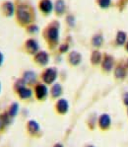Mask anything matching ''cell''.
I'll return each mask as SVG.
<instances>
[{
  "instance_id": "cell-1",
  "label": "cell",
  "mask_w": 128,
  "mask_h": 147,
  "mask_svg": "<svg viewBox=\"0 0 128 147\" xmlns=\"http://www.w3.org/2000/svg\"><path fill=\"white\" fill-rule=\"evenodd\" d=\"M15 5H16L15 18H16L17 24L25 28L30 24H33L34 18H35V11L32 6L24 1L15 2Z\"/></svg>"
},
{
  "instance_id": "cell-2",
  "label": "cell",
  "mask_w": 128,
  "mask_h": 147,
  "mask_svg": "<svg viewBox=\"0 0 128 147\" xmlns=\"http://www.w3.org/2000/svg\"><path fill=\"white\" fill-rule=\"evenodd\" d=\"M59 29L60 25L57 21H52L44 28L42 32V36L46 42L50 47H55L58 44L59 40Z\"/></svg>"
},
{
  "instance_id": "cell-3",
  "label": "cell",
  "mask_w": 128,
  "mask_h": 147,
  "mask_svg": "<svg viewBox=\"0 0 128 147\" xmlns=\"http://www.w3.org/2000/svg\"><path fill=\"white\" fill-rule=\"evenodd\" d=\"M15 11H16L15 2L10 1V0H4L0 4V13L3 17L10 18L12 16H15Z\"/></svg>"
},
{
  "instance_id": "cell-4",
  "label": "cell",
  "mask_w": 128,
  "mask_h": 147,
  "mask_svg": "<svg viewBox=\"0 0 128 147\" xmlns=\"http://www.w3.org/2000/svg\"><path fill=\"white\" fill-rule=\"evenodd\" d=\"M57 69L55 67H48L42 73V80L44 84H52L57 78Z\"/></svg>"
},
{
  "instance_id": "cell-5",
  "label": "cell",
  "mask_w": 128,
  "mask_h": 147,
  "mask_svg": "<svg viewBox=\"0 0 128 147\" xmlns=\"http://www.w3.org/2000/svg\"><path fill=\"white\" fill-rule=\"evenodd\" d=\"M39 49H40L39 42L35 39H33V38L28 39L24 42V49H25V51L29 54L35 55V54L39 51Z\"/></svg>"
},
{
  "instance_id": "cell-6",
  "label": "cell",
  "mask_w": 128,
  "mask_h": 147,
  "mask_svg": "<svg viewBox=\"0 0 128 147\" xmlns=\"http://www.w3.org/2000/svg\"><path fill=\"white\" fill-rule=\"evenodd\" d=\"M35 96L36 98L39 101H44V99L48 97V89L46 87V84H42V83H38L35 86Z\"/></svg>"
},
{
  "instance_id": "cell-7",
  "label": "cell",
  "mask_w": 128,
  "mask_h": 147,
  "mask_svg": "<svg viewBox=\"0 0 128 147\" xmlns=\"http://www.w3.org/2000/svg\"><path fill=\"white\" fill-rule=\"evenodd\" d=\"M34 61L40 66H46L49 62V55L46 51H39L34 55Z\"/></svg>"
},
{
  "instance_id": "cell-8",
  "label": "cell",
  "mask_w": 128,
  "mask_h": 147,
  "mask_svg": "<svg viewBox=\"0 0 128 147\" xmlns=\"http://www.w3.org/2000/svg\"><path fill=\"white\" fill-rule=\"evenodd\" d=\"M38 6L40 13L44 16H48L53 10V3L51 0H40Z\"/></svg>"
},
{
  "instance_id": "cell-9",
  "label": "cell",
  "mask_w": 128,
  "mask_h": 147,
  "mask_svg": "<svg viewBox=\"0 0 128 147\" xmlns=\"http://www.w3.org/2000/svg\"><path fill=\"white\" fill-rule=\"evenodd\" d=\"M12 117L8 115L7 112L0 113V133L4 132L12 123Z\"/></svg>"
},
{
  "instance_id": "cell-10",
  "label": "cell",
  "mask_w": 128,
  "mask_h": 147,
  "mask_svg": "<svg viewBox=\"0 0 128 147\" xmlns=\"http://www.w3.org/2000/svg\"><path fill=\"white\" fill-rule=\"evenodd\" d=\"M67 59H68V62L70 65H72V66H77V65H79L81 61H82V55H81V53L79 51H72L68 53Z\"/></svg>"
},
{
  "instance_id": "cell-11",
  "label": "cell",
  "mask_w": 128,
  "mask_h": 147,
  "mask_svg": "<svg viewBox=\"0 0 128 147\" xmlns=\"http://www.w3.org/2000/svg\"><path fill=\"white\" fill-rule=\"evenodd\" d=\"M55 110H56V112H57L58 114L65 115L69 110L68 101H67L66 99H59V100L56 102Z\"/></svg>"
},
{
  "instance_id": "cell-12",
  "label": "cell",
  "mask_w": 128,
  "mask_h": 147,
  "mask_svg": "<svg viewBox=\"0 0 128 147\" xmlns=\"http://www.w3.org/2000/svg\"><path fill=\"white\" fill-rule=\"evenodd\" d=\"M16 94L18 95V97H19L21 100H27V99H30L31 97L33 96V91L31 88L27 87L26 86H23V87L19 88V89H17L16 91Z\"/></svg>"
},
{
  "instance_id": "cell-13",
  "label": "cell",
  "mask_w": 128,
  "mask_h": 147,
  "mask_svg": "<svg viewBox=\"0 0 128 147\" xmlns=\"http://www.w3.org/2000/svg\"><path fill=\"white\" fill-rule=\"evenodd\" d=\"M22 79L25 81L26 85H34L36 82H37V74H36L34 71L29 70V71L24 72Z\"/></svg>"
},
{
  "instance_id": "cell-14",
  "label": "cell",
  "mask_w": 128,
  "mask_h": 147,
  "mask_svg": "<svg viewBox=\"0 0 128 147\" xmlns=\"http://www.w3.org/2000/svg\"><path fill=\"white\" fill-rule=\"evenodd\" d=\"M53 10L55 12L56 16H62L66 10V4L64 0H56L55 3L53 4Z\"/></svg>"
},
{
  "instance_id": "cell-15",
  "label": "cell",
  "mask_w": 128,
  "mask_h": 147,
  "mask_svg": "<svg viewBox=\"0 0 128 147\" xmlns=\"http://www.w3.org/2000/svg\"><path fill=\"white\" fill-rule=\"evenodd\" d=\"M99 125L102 129H107V128L109 127L111 125V117H109V115L104 114L100 117L99 119Z\"/></svg>"
},
{
  "instance_id": "cell-16",
  "label": "cell",
  "mask_w": 128,
  "mask_h": 147,
  "mask_svg": "<svg viewBox=\"0 0 128 147\" xmlns=\"http://www.w3.org/2000/svg\"><path fill=\"white\" fill-rule=\"evenodd\" d=\"M27 128L31 135H36L40 132V124L36 121H29L27 123Z\"/></svg>"
},
{
  "instance_id": "cell-17",
  "label": "cell",
  "mask_w": 128,
  "mask_h": 147,
  "mask_svg": "<svg viewBox=\"0 0 128 147\" xmlns=\"http://www.w3.org/2000/svg\"><path fill=\"white\" fill-rule=\"evenodd\" d=\"M102 67L105 71H111L113 67V58L111 55H105L102 63Z\"/></svg>"
},
{
  "instance_id": "cell-18",
  "label": "cell",
  "mask_w": 128,
  "mask_h": 147,
  "mask_svg": "<svg viewBox=\"0 0 128 147\" xmlns=\"http://www.w3.org/2000/svg\"><path fill=\"white\" fill-rule=\"evenodd\" d=\"M50 94H51V97L52 98H59L62 94V86L59 84V83H55L53 84V86L51 87V90H50Z\"/></svg>"
},
{
  "instance_id": "cell-19",
  "label": "cell",
  "mask_w": 128,
  "mask_h": 147,
  "mask_svg": "<svg viewBox=\"0 0 128 147\" xmlns=\"http://www.w3.org/2000/svg\"><path fill=\"white\" fill-rule=\"evenodd\" d=\"M6 112L8 113V115L12 117V119H14V117L18 115V113H19V105H18V103L11 104Z\"/></svg>"
},
{
  "instance_id": "cell-20",
  "label": "cell",
  "mask_w": 128,
  "mask_h": 147,
  "mask_svg": "<svg viewBox=\"0 0 128 147\" xmlns=\"http://www.w3.org/2000/svg\"><path fill=\"white\" fill-rule=\"evenodd\" d=\"M102 60V54L99 51H94L91 54V62L93 63L94 65H97L101 62Z\"/></svg>"
},
{
  "instance_id": "cell-21",
  "label": "cell",
  "mask_w": 128,
  "mask_h": 147,
  "mask_svg": "<svg viewBox=\"0 0 128 147\" xmlns=\"http://www.w3.org/2000/svg\"><path fill=\"white\" fill-rule=\"evenodd\" d=\"M103 42H104V39H103V36L100 35V34H97V35L94 36L92 38V45L96 47H99L103 45Z\"/></svg>"
},
{
  "instance_id": "cell-22",
  "label": "cell",
  "mask_w": 128,
  "mask_h": 147,
  "mask_svg": "<svg viewBox=\"0 0 128 147\" xmlns=\"http://www.w3.org/2000/svg\"><path fill=\"white\" fill-rule=\"evenodd\" d=\"M125 40H126V34L124 32H118L117 36H116V42L119 46H122V45L125 44Z\"/></svg>"
},
{
  "instance_id": "cell-23",
  "label": "cell",
  "mask_w": 128,
  "mask_h": 147,
  "mask_svg": "<svg viewBox=\"0 0 128 147\" xmlns=\"http://www.w3.org/2000/svg\"><path fill=\"white\" fill-rule=\"evenodd\" d=\"M114 74H115V76L117 78H123L125 76V69L123 68L122 66H117L115 68V72H114Z\"/></svg>"
},
{
  "instance_id": "cell-24",
  "label": "cell",
  "mask_w": 128,
  "mask_h": 147,
  "mask_svg": "<svg viewBox=\"0 0 128 147\" xmlns=\"http://www.w3.org/2000/svg\"><path fill=\"white\" fill-rule=\"evenodd\" d=\"M26 31L28 32L29 34H36L39 31V27L35 24H30L29 26L26 27Z\"/></svg>"
},
{
  "instance_id": "cell-25",
  "label": "cell",
  "mask_w": 128,
  "mask_h": 147,
  "mask_svg": "<svg viewBox=\"0 0 128 147\" xmlns=\"http://www.w3.org/2000/svg\"><path fill=\"white\" fill-rule=\"evenodd\" d=\"M97 2L101 8H107L111 5V0H97Z\"/></svg>"
},
{
  "instance_id": "cell-26",
  "label": "cell",
  "mask_w": 128,
  "mask_h": 147,
  "mask_svg": "<svg viewBox=\"0 0 128 147\" xmlns=\"http://www.w3.org/2000/svg\"><path fill=\"white\" fill-rule=\"evenodd\" d=\"M68 49H69L68 44H61V45L59 46V51H60L61 53H67V51H68Z\"/></svg>"
},
{
  "instance_id": "cell-27",
  "label": "cell",
  "mask_w": 128,
  "mask_h": 147,
  "mask_svg": "<svg viewBox=\"0 0 128 147\" xmlns=\"http://www.w3.org/2000/svg\"><path fill=\"white\" fill-rule=\"evenodd\" d=\"M3 62H4V55H3V53H2L1 51H0V67L2 66Z\"/></svg>"
},
{
  "instance_id": "cell-28",
  "label": "cell",
  "mask_w": 128,
  "mask_h": 147,
  "mask_svg": "<svg viewBox=\"0 0 128 147\" xmlns=\"http://www.w3.org/2000/svg\"><path fill=\"white\" fill-rule=\"evenodd\" d=\"M124 103L125 105H128V93L124 95Z\"/></svg>"
},
{
  "instance_id": "cell-29",
  "label": "cell",
  "mask_w": 128,
  "mask_h": 147,
  "mask_svg": "<svg viewBox=\"0 0 128 147\" xmlns=\"http://www.w3.org/2000/svg\"><path fill=\"white\" fill-rule=\"evenodd\" d=\"M52 147H63V145H62L61 143H56V144H54Z\"/></svg>"
},
{
  "instance_id": "cell-30",
  "label": "cell",
  "mask_w": 128,
  "mask_h": 147,
  "mask_svg": "<svg viewBox=\"0 0 128 147\" xmlns=\"http://www.w3.org/2000/svg\"><path fill=\"white\" fill-rule=\"evenodd\" d=\"M126 49H127V51H128V42H127V45H126Z\"/></svg>"
},
{
  "instance_id": "cell-31",
  "label": "cell",
  "mask_w": 128,
  "mask_h": 147,
  "mask_svg": "<svg viewBox=\"0 0 128 147\" xmlns=\"http://www.w3.org/2000/svg\"><path fill=\"white\" fill-rule=\"evenodd\" d=\"M0 92H1V82H0Z\"/></svg>"
},
{
  "instance_id": "cell-32",
  "label": "cell",
  "mask_w": 128,
  "mask_h": 147,
  "mask_svg": "<svg viewBox=\"0 0 128 147\" xmlns=\"http://www.w3.org/2000/svg\"><path fill=\"white\" fill-rule=\"evenodd\" d=\"M88 147H95V146H92V145H90V146H88Z\"/></svg>"
}]
</instances>
